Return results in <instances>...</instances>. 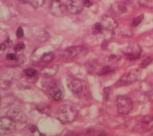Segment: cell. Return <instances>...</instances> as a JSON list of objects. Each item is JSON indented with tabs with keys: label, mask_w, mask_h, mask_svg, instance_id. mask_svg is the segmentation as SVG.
Listing matches in <instances>:
<instances>
[{
	"label": "cell",
	"mask_w": 153,
	"mask_h": 136,
	"mask_svg": "<svg viewBox=\"0 0 153 136\" xmlns=\"http://www.w3.org/2000/svg\"><path fill=\"white\" fill-rule=\"evenodd\" d=\"M78 110L75 106L69 105H62L58 109L56 118L63 124L73 122L76 118Z\"/></svg>",
	"instance_id": "1"
},
{
	"label": "cell",
	"mask_w": 153,
	"mask_h": 136,
	"mask_svg": "<svg viewBox=\"0 0 153 136\" xmlns=\"http://www.w3.org/2000/svg\"><path fill=\"white\" fill-rule=\"evenodd\" d=\"M141 77V71L138 69L131 70L128 73L122 77L120 81L117 83V86H124L132 84L139 80Z\"/></svg>",
	"instance_id": "2"
},
{
	"label": "cell",
	"mask_w": 153,
	"mask_h": 136,
	"mask_svg": "<svg viewBox=\"0 0 153 136\" xmlns=\"http://www.w3.org/2000/svg\"><path fill=\"white\" fill-rule=\"evenodd\" d=\"M117 111L119 113L127 115L130 113L133 108V103L129 97L120 96L117 100Z\"/></svg>",
	"instance_id": "3"
},
{
	"label": "cell",
	"mask_w": 153,
	"mask_h": 136,
	"mask_svg": "<svg viewBox=\"0 0 153 136\" xmlns=\"http://www.w3.org/2000/svg\"><path fill=\"white\" fill-rule=\"evenodd\" d=\"M15 122L9 117H3L1 119L0 129L1 133L6 134L12 132L16 127Z\"/></svg>",
	"instance_id": "4"
},
{
	"label": "cell",
	"mask_w": 153,
	"mask_h": 136,
	"mask_svg": "<svg viewBox=\"0 0 153 136\" xmlns=\"http://www.w3.org/2000/svg\"><path fill=\"white\" fill-rule=\"evenodd\" d=\"M66 9L71 14H77L82 11L83 9L82 1L69 0L66 2Z\"/></svg>",
	"instance_id": "5"
},
{
	"label": "cell",
	"mask_w": 153,
	"mask_h": 136,
	"mask_svg": "<svg viewBox=\"0 0 153 136\" xmlns=\"http://www.w3.org/2000/svg\"><path fill=\"white\" fill-rule=\"evenodd\" d=\"M8 117L11 119L14 122H26L27 117L24 113L18 108H11L7 112Z\"/></svg>",
	"instance_id": "6"
},
{
	"label": "cell",
	"mask_w": 153,
	"mask_h": 136,
	"mask_svg": "<svg viewBox=\"0 0 153 136\" xmlns=\"http://www.w3.org/2000/svg\"><path fill=\"white\" fill-rule=\"evenodd\" d=\"M100 23L104 30H113L118 26V23L117 21L109 16H103Z\"/></svg>",
	"instance_id": "7"
},
{
	"label": "cell",
	"mask_w": 153,
	"mask_h": 136,
	"mask_svg": "<svg viewBox=\"0 0 153 136\" xmlns=\"http://www.w3.org/2000/svg\"><path fill=\"white\" fill-rule=\"evenodd\" d=\"M141 49L138 44H132L129 47L128 51L126 52V58L128 60H132L140 57L141 54Z\"/></svg>",
	"instance_id": "8"
},
{
	"label": "cell",
	"mask_w": 153,
	"mask_h": 136,
	"mask_svg": "<svg viewBox=\"0 0 153 136\" xmlns=\"http://www.w3.org/2000/svg\"><path fill=\"white\" fill-rule=\"evenodd\" d=\"M68 87L71 92L78 94L83 90V85L80 81L74 78H70L68 81Z\"/></svg>",
	"instance_id": "9"
},
{
	"label": "cell",
	"mask_w": 153,
	"mask_h": 136,
	"mask_svg": "<svg viewBox=\"0 0 153 136\" xmlns=\"http://www.w3.org/2000/svg\"><path fill=\"white\" fill-rule=\"evenodd\" d=\"M81 46H74L65 49L62 53V57L65 59H71L78 55L82 51Z\"/></svg>",
	"instance_id": "10"
},
{
	"label": "cell",
	"mask_w": 153,
	"mask_h": 136,
	"mask_svg": "<svg viewBox=\"0 0 153 136\" xmlns=\"http://www.w3.org/2000/svg\"><path fill=\"white\" fill-rule=\"evenodd\" d=\"M49 10L53 16L59 17L62 16L64 11L63 5L59 1H53L50 4Z\"/></svg>",
	"instance_id": "11"
},
{
	"label": "cell",
	"mask_w": 153,
	"mask_h": 136,
	"mask_svg": "<svg viewBox=\"0 0 153 136\" xmlns=\"http://www.w3.org/2000/svg\"><path fill=\"white\" fill-rule=\"evenodd\" d=\"M48 90L51 95L53 96L54 94H56L59 91L63 90V89L62 87V86L60 85V84L57 83V82H54L49 84L48 88Z\"/></svg>",
	"instance_id": "12"
},
{
	"label": "cell",
	"mask_w": 153,
	"mask_h": 136,
	"mask_svg": "<svg viewBox=\"0 0 153 136\" xmlns=\"http://www.w3.org/2000/svg\"><path fill=\"white\" fill-rule=\"evenodd\" d=\"M58 67L57 66H52V67H47L41 70L40 73L42 75L46 77H51L56 75L57 72Z\"/></svg>",
	"instance_id": "13"
},
{
	"label": "cell",
	"mask_w": 153,
	"mask_h": 136,
	"mask_svg": "<svg viewBox=\"0 0 153 136\" xmlns=\"http://www.w3.org/2000/svg\"><path fill=\"white\" fill-rule=\"evenodd\" d=\"M54 58V55L52 52H45L40 58V60L42 62H49L52 61Z\"/></svg>",
	"instance_id": "14"
},
{
	"label": "cell",
	"mask_w": 153,
	"mask_h": 136,
	"mask_svg": "<svg viewBox=\"0 0 153 136\" xmlns=\"http://www.w3.org/2000/svg\"><path fill=\"white\" fill-rule=\"evenodd\" d=\"M103 28L100 23H97L94 24L92 28V33L94 35H97L102 31Z\"/></svg>",
	"instance_id": "15"
},
{
	"label": "cell",
	"mask_w": 153,
	"mask_h": 136,
	"mask_svg": "<svg viewBox=\"0 0 153 136\" xmlns=\"http://www.w3.org/2000/svg\"><path fill=\"white\" fill-rule=\"evenodd\" d=\"M117 9L119 12L124 13L127 11V4L125 2H120L117 5Z\"/></svg>",
	"instance_id": "16"
},
{
	"label": "cell",
	"mask_w": 153,
	"mask_h": 136,
	"mask_svg": "<svg viewBox=\"0 0 153 136\" xmlns=\"http://www.w3.org/2000/svg\"><path fill=\"white\" fill-rule=\"evenodd\" d=\"M139 3L140 5L148 7L149 8H153V0H143L139 1Z\"/></svg>",
	"instance_id": "17"
},
{
	"label": "cell",
	"mask_w": 153,
	"mask_h": 136,
	"mask_svg": "<svg viewBox=\"0 0 153 136\" xmlns=\"http://www.w3.org/2000/svg\"><path fill=\"white\" fill-rule=\"evenodd\" d=\"M45 2V1L39 0V1H28V3L30 5L34 8H38L44 5V3Z\"/></svg>",
	"instance_id": "18"
},
{
	"label": "cell",
	"mask_w": 153,
	"mask_h": 136,
	"mask_svg": "<svg viewBox=\"0 0 153 136\" xmlns=\"http://www.w3.org/2000/svg\"><path fill=\"white\" fill-rule=\"evenodd\" d=\"M143 16H144L143 14H140L137 16L136 18H134V19H133L132 24L133 26L137 27L138 26L143 19Z\"/></svg>",
	"instance_id": "19"
},
{
	"label": "cell",
	"mask_w": 153,
	"mask_h": 136,
	"mask_svg": "<svg viewBox=\"0 0 153 136\" xmlns=\"http://www.w3.org/2000/svg\"><path fill=\"white\" fill-rule=\"evenodd\" d=\"M49 37L50 35L47 32H42V33H40V35L38 37V40L42 42L47 41L49 39Z\"/></svg>",
	"instance_id": "20"
},
{
	"label": "cell",
	"mask_w": 153,
	"mask_h": 136,
	"mask_svg": "<svg viewBox=\"0 0 153 136\" xmlns=\"http://www.w3.org/2000/svg\"><path fill=\"white\" fill-rule=\"evenodd\" d=\"M152 58L151 57H148L139 64V67L141 68H146L152 62Z\"/></svg>",
	"instance_id": "21"
},
{
	"label": "cell",
	"mask_w": 153,
	"mask_h": 136,
	"mask_svg": "<svg viewBox=\"0 0 153 136\" xmlns=\"http://www.w3.org/2000/svg\"><path fill=\"white\" fill-rule=\"evenodd\" d=\"M25 48V45L24 43L23 42H19L18 44H16V45H14L13 47V50L15 52H18L19 51L23 50Z\"/></svg>",
	"instance_id": "22"
},
{
	"label": "cell",
	"mask_w": 153,
	"mask_h": 136,
	"mask_svg": "<svg viewBox=\"0 0 153 136\" xmlns=\"http://www.w3.org/2000/svg\"><path fill=\"white\" fill-rule=\"evenodd\" d=\"M25 73L27 77H32L36 73V70L33 68H30L25 70Z\"/></svg>",
	"instance_id": "23"
},
{
	"label": "cell",
	"mask_w": 153,
	"mask_h": 136,
	"mask_svg": "<svg viewBox=\"0 0 153 136\" xmlns=\"http://www.w3.org/2000/svg\"><path fill=\"white\" fill-rule=\"evenodd\" d=\"M12 44V41L10 39H7L5 42H4L1 44V50H5L6 49L10 47Z\"/></svg>",
	"instance_id": "24"
},
{
	"label": "cell",
	"mask_w": 153,
	"mask_h": 136,
	"mask_svg": "<svg viewBox=\"0 0 153 136\" xmlns=\"http://www.w3.org/2000/svg\"><path fill=\"white\" fill-rule=\"evenodd\" d=\"M24 30L21 27H19L18 28V29L16 30V35L18 38H20L24 36Z\"/></svg>",
	"instance_id": "25"
},
{
	"label": "cell",
	"mask_w": 153,
	"mask_h": 136,
	"mask_svg": "<svg viewBox=\"0 0 153 136\" xmlns=\"http://www.w3.org/2000/svg\"><path fill=\"white\" fill-rule=\"evenodd\" d=\"M6 58H7V60H10V61L16 60V58H17L16 55L15 54H13V53H9V54H8L7 56H6Z\"/></svg>",
	"instance_id": "26"
},
{
	"label": "cell",
	"mask_w": 153,
	"mask_h": 136,
	"mask_svg": "<svg viewBox=\"0 0 153 136\" xmlns=\"http://www.w3.org/2000/svg\"><path fill=\"white\" fill-rule=\"evenodd\" d=\"M84 7H89L92 5V2L89 0H84L82 1Z\"/></svg>",
	"instance_id": "27"
},
{
	"label": "cell",
	"mask_w": 153,
	"mask_h": 136,
	"mask_svg": "<svg viewBox=\"0 0 153 136\" xmlns=\"http://www.w3.org/2000/svg\"><path fill=\"white\" fill-rule=\"evenodd\" d=\"M110 69L109 67H105L102 69L101 72V73L102 74H105V73H108L110 72Z\"/></svg>",
	"instance_id": "28"
},
{
	"label": "cell",
	"mask_w": 153,
	"mask_h": 136,
	"mask_svg": "<svg viewBox=\"0 0 153 136\" xmlns=\"http://www.w3.org/2000/svg\"><path fill=\"white\" fill-rule=\"evenodd\" d=\"M119 59H120V58L117 57V56H113V55L109 57V61H111V62H112V61H117V60H119Z\"/></svg>",
	"instance_id": "29"
},
{
	"label": "cell",
	"mask_w": 153,
	"mask_h": 136,
	"mask_svg": "<svg viewBox=\"0 0 153 136\" xmlns=\"http://www.w3.org/2000/svg\"><path fill=\"white\" fill-rule=\"evenodd\" d=\"M151 136H153V133L151 135Z\"/></svg>",
	"instance_id": "30"
}]
</instances>
